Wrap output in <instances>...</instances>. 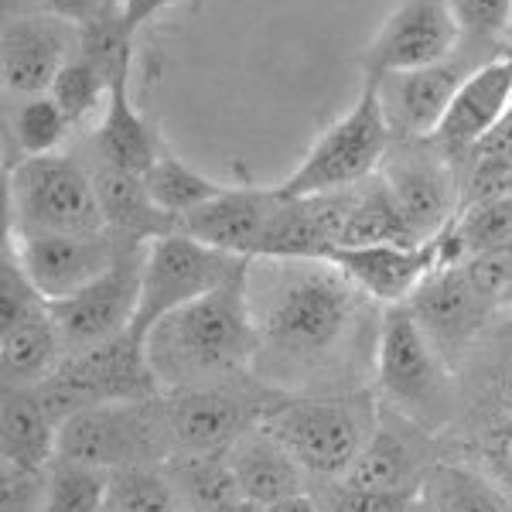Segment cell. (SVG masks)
Instances as JSON below:
<instances>
[{"instance_id":"cell-1","label":"cell","mask_w":512,"mask_h":512,"mask_svg":"<svg viewBox=\"0 0 512 512\" xmlns=\"http://www.w3.org/2000/svg\"><path fill=\"white\" fill-rule=\"evenodd\" d=\"M250 308L256 321L253 373L294 396H321V383H345V366L366 332L369 301L328 256L253 260Z\"/></svg>"},{"instance_id":"cell-2","label":"cell","mask_w":512,"mask_h":512,"mask_svg":"<svg viewBox=\"0 0 512 512\" xmlns=\"http://www.w3.org/2000/svg\"><path fill=\"white\" fill-rule=\"evenodd\" d=\"M246 277L250 267L216 291L164 315L144 335L147 366L161 393L222 383L243 369H253L256 321Z\"/></svg>"},{"instance_id":"cell-3","label":"cell","mask_w":512,"mask_h":512,"mask_svg":"<svg viewBox=\"0 0 512 512\" xmlns=\"http://www.w3.org/2000/svg\"><path fill=\"white\" fill-rule=\"evenodd\" d=\"M373 383L383 410L431 437L458 417L454 369L434 349L407 304L383 308L373 345Z\"/></svg>"},{"instance_id":"cell-4","label":"cell","mask_w":512,"mask_h":512,"mask_svg":"<svg viewBox=\"0 0 512 512\" xmlns=\"http://www.w3.org/2000/svg\"><path fill=\"white\" fill-rule=\"evenodd\" d=\"M256 424L277 437L308 475L342 478L376 427V400L359 393L280 396Z\"/></svg>"},{"instance_id":"cell-5","label":"cell","mask_w":512,"mask_h":512,"mask_svg":"<svg viewBox=\"0 0 512 512\" xmlns=\"http://www.w3.org/2000/svg\"><path fill=\"white\" fill-rule=\"evenodd\" d=\"M393 147V130L379 106L376 82L362 76L359 96L332 127H325L308 147L297 168L277 181V192L287 198H308L345 192L362 181H369L383 168L386 154Z\"/></svg>"},{"instance_id":"cell-6","label":"cell","mask_w":512,"mask_h":512,"mask_svg":"<svg viewBox=\"0 0 512 512\" xmlns=\"http://www.w3.org/2000/svg\"><path fill=\"white\" fill-rule=\"evenodd\" d=\"M7 229H45V233L106 229L93 164L62 151L14 161L7 168Z\"/></svg>"},{"instance_id":"cell-7","label":"cell","mask_w":512,"mask_h":512,"mask_svg":"<svg viewBox=\"0 0 512 512\" xmlns=\"http://www.w3.org/2000/svg\"><path fill=\"white\" fill-rule=\"evenodd\" d=\"M35 390L59 424L86 407H99V403H137L161 396L158 379L147 366L144 338H137L134 332L65 355L62 366Z\"/></svg>"},{"instance_id":"cell-8","label":"cell","mask_w":512,"mask_h":512,"mask_svg":"<svg viewBox=\"0 0 512 512\" xmlns=\"http://www.w3.org/2000/svg\"><path fill=\"white\" fill-rule=\"evenodd\" d=\"M250 263H253L250 256H233L226 250H216V246L181 233V229L154 236L144 253L137 318L130 325V332L144 338L164 315H171V311L185 308V304L216 291V287L233 280Z\"/></svg>"},{"instance_id":"cell-9","label":"cell","mask_w":512,"mask_h":512,"mask_svg":"<svg viewBox=\"0 0 512 512\" xmlns=\"http://www.w3.org/2000/svg\"><path fill=\"white\" fill-rule=\"evenodd\" d=\"M158 454H171L161 396L137 403H99L59 424L55 458L113 472L123 465H151Z\"/></svg>"},{"instance_id":"cell-10","label":"cell","mask_w":512,"mask_h":512,"mask_svg":"<svg viewBox=\"0 0 512 512\" xmlns=\"http://www.w3.org/2000/svg\"><path fill=\"white\" fill-rule=\"evenodd\" d=\"M379 178L417 243H431L458 216L454 161L434 140H393Z\"/></svg>"},{"instance_id":"cell-11","label":"cell","mask_w":512,"mask_h":512,"mask_svg":"<svg viewBox=\"0 0 512 512\" xmlns=\"http://www.w3.org/2000/svg\"><path fill=\"white\" fill-rule=\"evenodd\" d=\"M7 246L18 256L21 270L35 284V291L48 304H55L93 284L96 277H103L130 243L110 229H96V233L7 229Z\"/></svg>"},{"instance_id":"cell-12","label":"cell","mask_w":512,"mask_h":512,"mask_svg":"<svg viewBox=\"0 0 512 512\" xmlns=\"http://www.w3.org/2000/svg\"><path fill=\"white\" fill-rule=\"evenodd\" d=\"M144 253L147 243H130L120 253V260L86 284L82 291L48 304L52 318L62 332L65 352L93 349L99 342H110L123 332H130L137 318L140 301V277H144Z\"/></svg>"},{"instance_id":"cell-13","label":"cell","mask_w":512,"mask_h":512,"mask_svg":"<svg viewBox=\"0 0 512 512\" xmlns=\"http://www.w3.org/2000/svg\"><path fill=\"white\" fill-rule=\"evenodd\" d=\"M465 38L448 0H400L362 55V76L383 79L448 62Z\"/></svg>"},{"instance_id":"cell-14","label":"cell","mask_w":512,"mask_h":512,"mask_svg":"<svg viewBox=\"0 0 512 512\" xmlns=\"http://www.w3.org/2000/svg\"><path fill=\"white\" fill-rule=\"evenodd\" d=\"M407 308L451 369H458L475 352L489 318L502 311L499 301H492L461 263L434 270L407 301Z\"/></svg>"},{"instance_id":"cell-15","label":"cell","mask_w":512,"mask_h":512,"mask_svg":"<svg viewBox=\"0 0 512 512\" xmlns=\"http://www.w3.org/2000/svg\"><path fill=\"white\" fill-rule=\"evenodd\" d=\"M492 55L499 52H485V48H475L465 41L461 52L451 55L448 62L373 79L393 140H431L434 130L441 127L458 86L468 79V72H475Z\"/></svg>"},{"instance_id":"cell-16","label":"cell","mask_w":512,"mask_h":512,"mask_svg":"<svg viewBox=\"0 0 512 512\" xmlns=\"http://www.w3.org/2000/svg\"><path fill=\"white\" fill-rule=\"evenodd\" d=\"M76 52V21H65L52 11L7 18L4 38H0V76H4L7 96L48 93Z\"/></svg>"},{"instance_id":"cell-17","label":"cell","mask_w":512,"mask_h":512,"mask_svg":"<svg viewBox=\"0 0 512 512\" xmlns=\"http://www.w3.org/2000/svg\"><path fill=\"white\" fill-rule=\"evenodd\" d=\"M164 424L171 454H226L246 431H253L263 410H250L239 393L222 383L188 386L164 393Z\"/></svg>"},{"instance_id":"cell-18","label":"cell","mask_w":512,"mask_h":512,"mask_svg":"<svg viewBox=\"0 0 512 512\" xmlns=\"http://www.w3.org/2000/svg\"><path fill=\"white\" fill-rule=\"evenodd\" d=\"M328 260L379 308L407 304L434 270H441V243H386V246H338Z\"/></svg>"},{"instance_id":"cell-19","label":"cell","mask_w":512,"mask_h":512,"mask_svg":"<svg viewBox=\"0 0 512 512\" xmlns=\"http://www.w3.org/2000/svg\"><path fill=\"white\" fill-rule=\"evenodd\" d=\"M424 434L420 427L407 424L400 417V424L390 420H376L369 441L362 444L359 458L352 461V468L338 478V485L355 492H376V495H396V499H420L424 495V478L427 468L434 461L424 458V451L417 448Z\"/></svg>"},{"instance_id":"cell-20","label":"cell","mask_w":512,"mask_h":512,"mask_svg":"<svg viewBox=\"0 0 512 512\" xmlns=\"http://www.w3.org/2000/svg\"><path fill=\"white\" fill-rule=\"evenodd\" d=\"M512 110V45L506 52L482 62L458 86L441 127L434 130V144L458 161Z\"/></svg>"},{"instance_id":"cell-21","label":"cell","mask_w":512,"mask_h":512,"mask_svg":"<svg viewBox=\"0 0 512 512\" xmlns=\"http://www.w3.org/2000/svg\"><path fill=\"white\" fill-rule=\"evenodd\" d=\"M277 202L280 195L274 185H226L212 202L178 219L175 229L216 246V250L256 260V250H260V239L274 219Z\"/></svg>"},{"instance_id":"cell-22","label":"cell","mask_w":512,"mask_h":512,"mask_svg":"<svg viewBox=\"0 0 512 512\" xmlns=\"http://www.w3.org/2000/svg\"><path fill=\"white\" fill-rule=\"evenodd\" d=\"M161 151L164 140L158 127L137 110V103L130 99V72H123L120 79L110 82V96H106V106L96 120L93 161L120 171H134V175H147Z\"/></svg>"},{"instance_id":"cell-23","label":"cell","mask_w":512,"mask_h":512,"mask_svg":"<svg viewBox=\"0 0 512 512\" xmlns=\"http://www.w3.org/2000/svg\"><path fill=\"white\" fill-rule=\"evenodd\" d=\"M226 465L233 472L236 492L260 509L277 499H287L294 492H304V468L260 424L253 431H246L226 451Z\"/></svg>"},{"instance_id":"cell-24","label":"cell","mask_w":512,"mask_h":512,"mask_svg":"<svg viewBox=\"0 0 512 512\" xmlns=\"http://www.w3.org/2000/svg\"><path fill=\"white\" fill-rule=\"evenodd\" d=\"M0 417L4 472L45 475L59 454V420L48 414L38 390H4Z\"/></svg>"},{"instance_id":"cell-25","label":"cell","mask_w":512,"mask_h":512,"mask_svg":"<svg viewBox=\"0 0 512 512\" xmlns=\"http://www.w3.org/2000/svg\"><path fill=\"white\" fill-rule=\"evenodd\" d=\"M506 366L509 369H499L468 407L465 458L512 492V362Z\"/></svg>"},{"instance_id":"cell-26","label":"cell","mask_w":512,"mask_h":512,"mask_svg":"<svg viewBox=\"0 0 512 512\" xmlns=\"http://www.w3.org/2000/svg\"><path fill=\"white\" fill-rule=\"evenodd\" d=\"M62 332L52 318V308L21 318L18 325L0 332V376L4 390H35L45 383L65 359Z\"/></svg>"},{"instance_id":"cell-27","label":"cell","mask_w":512,"mask_h":512,"mask_svg":"<svg viewBox=\"0 0 512 512\" xmlns=\"http://www.w3.org/2000/svg\"><path fill=\"white\" fill-rule=\"evenodd\" d=\"M93 164L99 209H103V222L110 233H117L127 243H151L154 236H164L178 226L154 205L151 192H147L144 175L134 171H120L110 164Z\"/></svg>"},{"instance_id":"cell-28","label":"cell","mask_w":512,"mask_h":512,"mask_svg":"<svg viewBox=\"0 0 512 512\" xmlns=\"http://www.w3.org/2000/svg\"><path fill=\"white\" fill-rule=\"evenodd\" d=\"M434 512H512V492L468 458L434 461L424 478Z\"/></svg>"},{"instance_id":"cell-29","label":"cell","mask_w":512,"mask_h":512,"mask_svg":"<svg viewBox=\"0 0 512 512\" xmlns=\"http://www.w3.org/2000/svg\"><path fill=\"white\" fill-rule=\"evenodd\" d=\"M437 243H441V267L506 250L512 243V195L485 198V202L458 209V216L437 236Z\"/></svg>"},{"instance_id":"cell-30","label":"cell","mask_w":512,"mask_h":512,"mask_svg":"<svg viewBox=\"0 0 512 512\" xmlns=\"http://www.w3.org/2000/svg\"><path fill=\"white\" fill-rule=\"evenodd\" d=\"M454 175H458V209L512 195V110L472 151L454 161Z\"/></svg>"},{"instance_id":"cell-31","label":"cell","mask_w":512,"mask_h":512,"mask_svg":"<svg viewBox=\"0 0 512 512\" xmlns=\"http://www.w3.org/2000/svg\"><path fill=\"white\" fill-rule=\"evenodd\" d=\"M386 243L410 246V243H417V239L407 229L393 195L386 192L383 178H379V171H376L369 181L355 185L352 209H349V219H345L342 243L338 246H386Z\"/></svg>"},{"instance_id":"cell-32","label":"cell","mask_w":512,"mask_h":512,"mask_svg":"<svg viewBox=\"0 0 512 512\" xmlns=\"http://www.w3.org/2000/svg\"><path fill=\"white\" fill-rule=\"evenodd\" d=\"M14 106L7 110V137H11L18 158H45V154H59L62 144L72 134V123L55 103L52 93L38 96H7Z\"/></svg>"},{"instance_id":"cell-33","label":"cell","mask_w":512,"mask_h":512,"mask_svg":"<svg viewBox=\"0 0 512 512\" xmlns=\"http://www.w3.org/2000/svg\"><path fill=\"white\" fill-rule=\"evenodd\" d=\"M144 181H147V192H151L154 205L175 222L185 219L188 212L202 209L205 202H212V198L226 188V185H219V181L205 178L202 171H195L192 164H185L178 154H171L168 147L158 154V161L151 164Z\"/></svg>"},{"instance_id":"cell-34","label":"cell","mask_w":512,"mask_h":512,"mask_svg":"<svg viewBox=\"0 0 512 512\" xmlns=\"http://www.w3.org/2000/svg\"><path fill=\"white\" fill-rule=\"evenodd\" d=\"M110 468L55 458L41 482V512H99L106 509Z\"/></svg>"},{"instance_id":"cell-35","label":"cell","mask_w":512,"mask_h":512,"mask_svg":"<svg viewBox=\"0 0 512 512\" xmlns=\"http://www.w3.org/2000/svg\"><path fill=\"white\" fill-rule=\"evenodd\" d=\"M178 492L168 468L154 465H123L110 472L106 506L113 512H181Z\"/></svg>"},{"instance_id":"cell-36","label":"cell","mask_w":512,"mask_h":512,"mask_svg":"<svg viewBox=\"0 0 512 512\" xmlns=\"http://www.w3.org/2000/svg\"><path fill=\"white\" fill-rule=\"evenodd\" d=\"M48 93L55 96V103L62 106V113L69 117L72 130L82 127L89 120H99L106 106V96H110V82H106L103 72L96 69L86 55H72V62L59 72V79L52 82Z\"/></svg>"},{"instance_id":"cell-37","label":"cell","mask_w":512,"mask_h":512,"mask_svg":"<svg viewBox=\"0 0 512 512\" xmlns=\"http://www.w3.org/2000/svg\"><path fill=\"white\" fill-rule=\"evenodd\" d=\"M461 38L485 52H506L512 45V0H448Z\"/></svg>"},{"instance_id":"cell-38","label":"cell","mask_w":512,"mask_h":512,"mask_svg":"<svg viewBox=\"0 0 512 512\" xmlns=\"http://www.w3.org/2000/svg\"><path fill=\"white\" fill-rule=\"evenodd\" d=\"M41 308H48V301L35 291V284L21 270L18 256L4 243V260H0V332Z\"/></svg>"},{"instance_id":"cell-39","label":"cell","mask_w":512,"mask_h":512,"mask_svg":"<svg viewBox=\"0 0 512 512\" xmlns=\"http://www.w3.org/2000/svg\"><path fill=\"white\" fill-rule=\"evenodd\" d=\"M414 499H396V495H376V492H355L338 485L335 512H410Z\"/></svg>"},{"instance_id":"cell-40","label":"cell","mask_w":512,"mask_h":512,"mask_svg":"<svg viewBox=\"0 0 512 512\" xmlns=\"http://www.w3.org/2000/svg\"><path fill=\"white\" fill-rule=\"evenodd\" d=\"M181 4H188V0H120L117 14L130 35H140V28H147L151 21H158L161 14L175 11Z\"/></svg>"},{"instance_id":"cell-41","label":"cell","mask_w":512,"mask_h":512,"mask_svg":"<svg viewBox=\"0 0 512 512\" xmlns=\"http://www.w3.org/2000/svg\"><path fill=\"white\" fill-rule=\"evenodd\" d=\"M52 14H59L65 21H76V24H86L93 21L96 14L106 11L103 0H41Z\"/></svg>"},{"instance_id":"cell-42","label":"cell","mask_w":512,"mask_h":512,"mask_svg":"<svg viewBox=\"0 0 512 512\" xmlns=\"http://www.w3.org/2000/svg\"><path fill=\"white\" fill-rule=\"evenodd\" d=\"M260 512H318V502L308 492H294L287 499H277L270 506H263Z\"/></svg>"},{"instance_id":"cell-43","label":"cell","mask_w":512,"mask_h":512,"mask_svg":"<svg viewBox=\"0 0 512 512\" xmlns=\"http://www.w3.org/2000/svg\"><path fill=\"white\" fill-rule=\"evenodd\" d=\"M502 311H512V284L506 287V294H502Z\"/></svg>"},{"instance_id":"cell-44","label":"cell","mask_w":512,"mask_h":512,"mask_svg":"<svg viewBox=\"0 0 512 512\" xmlns=\"http://www.w3.org/2000/svg\"><path fill=\"white\" fill-rule=\"evenodd\" d=\"M117 4H120V0H106V7H110V11H117Z\"/></svg>"},{"instance_id":"cell-45","label":"cell","mask_w":512,"mask_h":512,"mask_svg":"<svg viewBox=\"0 0 512 512\" xmlns=\"http://www.w3.org/2000/svg\"><path fill=\"white\" fill-rule=\"evenodd\" d=\"M99 512H113V509H110V506H106V509H99Z\"/></svg>"},{"instance_id":"cell-46","label":"cell","mask_w":512,"mask_h":512,"mask_svg":"<svg viewBox=\"0 0 512 512\" xmlns=\"http://www.w3.org/2000/svg\"><path fill=\"white\" fill-rule=\"evenodd\" d=\"M103 4H106V0H103ZM106 11H110V7H106Z\"/></svg>"}]
</instances>
